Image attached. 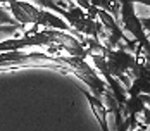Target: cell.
Listing matches in <instances>:
<instances>
[{"label": "cell", "instance_id": "6da1fadb", "mask_svg": "<svg viewBox=\"0 0 150 131\" xmlns=\"http://www.w3.org/2000/svg\"><path fill=\"white\" fill-rule=\"evenodd\" d=\"M119 12H121V23H119L121 29L131 33L133 42H135L140 48H143L145 59H149V54H150L149 36H147V29L143 28L142 19H140L135 12V4H133L131 0L119 2Z\"/></svg>", "mask_w": 150, "mask_h": 131}, {"label": "cell", "instance_id": "7a4b0ae2", "mask_svg": "<svg viewBox=\"0 0 150 131\" xmlns=\"http://www.w3.org/2000/svg\"><path fill=\"white\" fill-rule=\"evenodd\" d=\"M7 7L11 9L9 14L14 17V21L19 26H28V24H36V19H38V12L40 9L33 4V2H21V0H12V2H7Z\"/></svg>", "mask_w": 150, "mask_h": 131}, {"label": "cell", "instance_id": "3957f363", "mask_svg": "<svg viewBox=\"0 0 150 131\" xmlns=\"http://www.w3.org/2000/svg\"><path fill=\"white\" fill-rule=\"evenodd\" d=\"M150 95H136V97H128L122 105V114L126 117H138L149 109ZM122 116V117H124Z\"/></svg>", "mask_w": 150, "mask_h": 131}, {"label": "cell", "instance_id": "277c9868", "mask_svg": "<svg viewBox=\"0 0 150 131\" xmlns=\"http://www.w3.org/2000/svg\"><path fill=\"white\" fill-rule=\"evenodd\" d=\"M83 95L86 97V100L90 103L91 110H93V114L97 117V121H98V124H100V130L102 131H109V123H107V109H105L104 102L100 100V98H97V97H93L90 91H83Z\"/></svg>", "mask_w": 150, "mask_h": 131}, {"label": "cell", "instance_id": "5b68a950", "mask_svg": "<svg viewBox=\"0 0 150 131\" xmlns=\"http://www.w3.org/2000/svg\"><path fill=\"white\" fill-rule=\"evenodd\" d=\"M0 24H7V26H14V28L23 29V26H19V24L14 21V17L9 14V11L4 9L2 5H0Z\"/></svg>", "mask_w": 150, "mask_h": 131}]
</instances>
